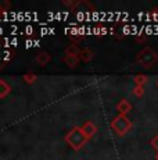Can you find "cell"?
Segmentation results:
<instances>
[{"mask_svg": "<svg viewBox=\"0 0 158 160\" xmlns=\"http://www.w3.org/2000/svg\"><path fill=\"white\" fill-rule=\"evenodd\" d=\"M112 128H114L119 135H123L130 128V121L125 116H118L117 118L112 121Z\"/></svg>", "mask_w": 158, "mask_h": 160, "instance_id": "obj_3", "label": "cell"}, {"mask_svg": "<svg viewBox=\"0 0 158 160\" xmlns=\"http://www.w3.org/2000/svg\"><path fill=\"white\" fill-rule=\"evenodd\" d=\"M85 141H86V135L79 130V128H75L74 131H71L67 135V142L72 148H75V149H79V148L85 143Z\"/></svg>", "mask_w": 158, "mask_h": 160, "instance_id": "obj_1", "label": "cell"}, {"mask_svg": "<svg viewBox=\"0 0 158 160\" xmlns=\"http://www.w3.org/2000/svg\"><path fill=\"white\" fill-rule=\"evenodd\" d=\"M137 60L140 61L146 68H150V67L158 60V56H157L156 52H153L150 48H146V49H143V50L140 52Z\"/></svg>", "mask_w": 158, "mask_h": 160, "instance_id": "obj_2", "label": "cell"}, {"mask_svg": "<svg viewBox=\"0 0 158 160\" xmlns=\"http://www.w3.org/2000/svg\"><path fill=\"white\" fill-rule=\"evenodd\" d=\"M25 46H26V48H32V46H35V41H26Z\"/></svg>", "mask_w": 158, "mask_h": 160, "instance_id": "obj_6", "label": "cell"}, {"mask_svg": "<svg viewBox=\"0 0 158 160\" xmlns=\"http://www.w3.org/2000/svg\"><path fill=\"white\" fill-rule=\"evenodd\" d=\"M151 145H153L154 149H157V150H158V135L153 138V141H151Z\"/></svg>", "mask_w": 158, "mask_h": 160, "instance_id": "obj_5", "label": "cell"}, {"mask_svg": "<svg viewBox=\"0 0 158 160\" xmlns=\"http://www.w3.org/2000/svg\"><path fill=\"white\" fill-rule=\"evenodd\" d=\"M8 91H10V88H8L7 85H4L3 82H0V96H4Z\"/></svg>", "mask_w": 158, "mask_h": 160, "instance_id": "obj_4", "label": "cell"}, {"mask_svg": "<svg viewBox=\"0 0 158 160\" xmlns=\"http://www.w3.org/2000/svg\"><path fill=\"white\" fill-rule=\"evenodd\" d=\"M157 87H158V81H157Z\"/></svg>", "mask_w": 158, "mask_h": 160, "instance_id": "obj_8", "label": "cell"}, {"mask_svg": "<svg viewBox=\"0 0 158 160\" xmlns=\"http://www.w3.org/2000/svg\"><path fill=\"white\" fill-rule=\"evenodd\" d=\"M157 160H158V155H157Z\"/></svg>", "mask_w": 158, "mask_h": 160, "instance_id": "obj_9", "label": "cell"}, {"mask_svg": "<svg viewBox=\"0 0 158 160\" xmlns=\"http://www.w3.org/2000/svg\"><path fill=\"white\" fill-rule=\"evenodd\" d=\"M25 32L28 33V35H31V33L33 32V28H32L31 25H28V27H26V28H25Z\"/></svg>", "mask_w": 158, "mask_h": 160, "instance_id": "obj_7", "label": "cell"}]
</instances>
